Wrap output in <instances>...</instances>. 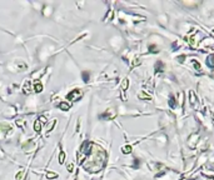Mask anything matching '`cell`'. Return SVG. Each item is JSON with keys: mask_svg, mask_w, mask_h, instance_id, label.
<instances>
[{"mask_svg": "<svg viewBox=\"0 0 214 180\" xmlns=\"http://www.w3.org/2000/svg\"><path fill=\"white\" fill-rule=\"evenodd\" d=\"M149 51L150 53H158L159 50H158V46H155V45H149Z\"/></svg>", "mask_w": 214, "mask_h": 180, "instance_id": "cell-18", "label": "cell"}, {"mask_svg": "<svg viewBox=\"0 0 214 180\" xmlns=\"http://www.w3.org/2000/svg\"><path fill=\"white\" fill-rule=\"evenodd\" d=\"M46 176H48L49 179H53V178H57V176H58V174H55V173H48V174H46Z\"/></svg>", "mask_w": 214, "mask_h": 180, "instance_id": "cell-22", "label": "cell"}, {"mask_svg": "<svg viewBox=\"0 0 214 180\" xmlns=\"http://www.w3.org/2000/svg\"><path fill=\"white\" fill-rule=\"evenodd\" d=\"M34 90H35L36 93H41V91H43V85L40 84L39 81H38V83H35V86H34Z\"/></svg>", "mask_w": 214, "mask_h": 180, "instance_id": "cell-14", "label": "cell"}, {"mask_svg": "<svg viewBox=\"0 0 214 180\" xmlns=\"http://www.w3.org/2000/svg\"><path fill=\"white\" fill-rule=\"evenodd\" d=\"M185 59H187V56H185L184 54H183V55H179V56H176V60H178L179 63H184Z\"/></svg>", "mask_w": 214, "mask_h": 180, "instance_id": "cell-20", "label": "cell"}, {"mask_svg": "<svg viewBox=\"0 0 214 180\" xmlns=\"http://www.w3.org/2000/svg\"><path fill=\"white\" fill-rule=\"evenodd\" d=\"M73 169H74V165H73V164H69L68 165V171L69 173H73V171H74Z\"/></svg>", "mask_w": 214, "mask_h": 180, "instance_id": "cell-24", "label": "cell"}, {"mask_svg": "<svg viewBox=\"0 0 214 180\" xmlns=\"http://www.w3.org/2000/svg\"><path fill=\"white\" fill-rule=\"evenodd\" d=\"M64 160H65V153L60 151V154H59V164H63Z\"/></svg>", "mask_w": 214, "mask_h": 180, "instance_id": "cell-16", "label": "cell"}, {"mask_svg": "<svg viewBox=\"0 0 214 180\" xmlns=\"http://www.w3.org/2000/svg\"><path fill=\"white\" fill-rule=\"evenodd\" d=\"M198 39H199L198 34H197V35H193V36H190V38H189L188 41H189L190 46H192V48H197V46H198V43H199V40H198Z\"/></svg>", "mask_w": 214, "mask_h": 180, "instance_id": "cell-7", "label": "cell"}, {"mask_svg": "<svg viewBox=\"0 0 214 180\" xmlns=\"http://www.w3.org/2000/svg\"><path fill=\"white\" fill-rule=\"evenodd\" d=\"M81 76H83L84 83H88V81H89V79H90V74H89L88 71H83V73H81Z\"/></svg>", "mask_w": 214, "mask_h": 180, "instance_id": "cell-13", "label": "cell"}, {"mask_svg": "<svg viewBox=\"0 0 214 180\" xmlns=\"http://www.w3.org/2000/svg\"><path fill=\"white\" fill-rule=\"evenodd\" d=\"M208 180H214V176H210V178H208Z\"/></svg>", "mask_w": 214, "mask_h": 180, "instance_id": "cell-26", "label": "cell"}, {"mask_svg": "<svg viewBox=\"0 0 214 180\" xmlns=\"http://www.w3.org/2000/svg\"><path fill=\"white\" fill-rule=\"evenodd\" d=\"M115 116H117V113H115L113 109H108L105 113L99 115V119H101V120H111V119H114Z\"/></svg>", "mask_w": 214, "mask_h": 180, "instance_id": "cell-3", "label": "cell"}, {"mask_svg": "<svg viewBox=\"0 0 214 180\" xmlns=\"http://www.w3.org/2000/svg\"><path fill=\"white\" fill-rule=\"evenodd\" d=\"M164 70H165L164 63H163L162 60H158L155 63V67H154V71H155V73H163Z\"/></svg>", "mask_w": 214, "mask_h": 180, "instance_id": "cell-6", "label": "cell"}, {"mask_svg": "<svg viewBox=\"0 0 214 180\" xmlns=\"http://www.w3.org/2000/svg\"><path fill=\"white\" fill-rule=\"evenodd\" d=\"M128 85H129V81H128V79H125V80L123 81V84H122V90L125 91V90L128 89Z\"/></svg>", "mask_w": 214, "mask_h": 180, "instance_id": "cell-17", "label": "cell"}, {"mask_svg": "<svg viewBox=\"0 0 214 180\" xmlns=\"http://www.w3.org/2000/svg\"><path fill=\"white\" fill-rule=\"evenodd\" d=\"M212 35H213V36H214V30H213V31H212Z\"/></svg>", "mask_w": 214, "mask_h": 180, "instance_id": "cell-27", "label": "cell"}, {"mask_svg": "<svg viewBox=\"0 0 214 180\" xmlns=\"http://www.w3.org/2000/svg\"><path fill=\"white\" fill-rule=\"evenodd\" d=\"M203 44H204V46H213L214 45V40L212 38H208V39H204L203 40Z\"/></svg>", "mask_w": 214, "mask_h": 180, "instance_id": "cell-11", "label": "cell"}, {"mask_svg": "<svg viewBox=\"0 0 214 180\" xmlns=\"http://www.w3.org/2000/svg\"><path fill=\"white\" fill-rule=\"evenodd\" d=\"M193 65H194V68H197V70H200V64L197 60H193Z\"/></svg>", "mask_w": 214, "mask_h": 180, "instance_id": "cell-23", "label": "cell"}, {"mask_svg": "<svg viewBox=\"0 0 214 180\" xmlns=\"http://www.w3.org/2000/svg\"><path fill=\"white\" fill-rule=\"evenodd\" d=\"M199 133H193L189 138H188V141H187V145L190 148V149H194L195 146H197V144L199 141Z\"/></svg>", "mask_w": 214, "mask_h": 180, "instance_id": "cell-1", "label": "cell"}, {"mask_svg": "<svg viewBox=\"0 0 214 180\" xmlns=\"http://www.w3.org/2000/svg\"><path fill=\"white\" fill-rule=\"evenodd\" d=\"M16 124H18V125H23V124H24V121H23V120H16Z\"/></svg>", "mask_w": 214, "mask_h": 180, "instance_id": "cell-25", "label": "cell"}, {"mask_svg": "<svg viewBox=\"0 0 214 180\" xmlns=\"http://www.w3.org/2000/svg\"><path fill=\"white\" fill-rule=\"evenodd\" d=\"M0 131H11V126H9V125H0Z\"/></svg>", "mask_w": 214, "mask_h": 180, "instance_id": "cell-15", "label": "cell"}, {"mask_svg": "<svg viewBox=\"0 0 214 180\" xmlns=\"http://www.w3.org/2000/svg\"><path fill=\"white\" fill-rule=\"evenodd\" d=\"M139 166H140V160L139 159H134V164H133V168H135V169H139Z\"/></svg>", "mask_w": 214, "mask_h": 180, "instance_id": "cell-19", "label": "cell"}, {"mask_svg": "<svg viewBox=\"0 0 214 180\" xmlns=\"http://www.w3.org/2000/svg\"><path fill=\"white\" fill-rule=\"evenodd\" d=\"M139 98H140V99H146V100H150V96H149V95H146V94H144V93H140V94H139Z\"/></svg>", "mask_w": 214, "mask_h": 180, "instance_id": "cell-21", "label": "cell"}, {"mask_svg": "<svg viewBox=\"0 0 214 180\" xmlns=\"http://www.w3.org/2000/svg\"><path fill=\"white\" fill-rule=\"evenodd\" d=\"M81 95H83V93H81L80 89H74V90H71V91L67 95V99H68V100H73V101H78V100H80Z\"/></svg>", "mask_w": 214, "mask_h": 180, "instance_id": "cell-2", "label": "cell"}, {"mask_svg": "<svg viewBox=\"0 0 214 180\" xmlns=\"http://www.w3.org/2000/svg\"><path fill=\"white\" fill-rule=\"evenodd\" d=\"M207 65L209 68H212V69H214V54L208 55V58H207Z\"/></svg>", "mask_w": 214, "mask_h": 180, "instance_id": "cell-8", "label": "cell"}, {"mask_svg": "<svg viewBox=\"0 0 214 180\" xmlns=\"http://www.w3.org/2000/svg\"><path fill=\"white\" fill-rule=\"evenodd\" d=\"M213 120H214V113H213Z\"/></svg>", "mask_w": 214, "mask_h": 180, "instance_id": "cell-28", "label": "cell"}, {"mask_svg": "<svg viewBox=\"0 0 214 180\" xmlns=\"http://www.w3.org/2000/svg\"><path fill=\"white\" fill-rule=\"evenodd\" d=\"M122 151H123V154H130V153H132V146H130V145L123 146V148H122Z\"/></svg>", "mask_w": 214, "mask_h": 180, "instance_id": "cell-12", "label": "cell"}, {"mask_svg": "<svg viewBox=\"0 0 214 180\" xmlns=\"http://www.w3.org/2000/svg\"><path fill=\"white\" fill-rule=\"evenodd\" d=\"M44 123H45V118H44V116L38 118V119L35 120V124H34V130H35L36 133H39L40 130H41V128H43V124Z\"/></svg>", "mask_w": 214, "mask_h": 180, "instance_id": "cell-5", "label": "cell"}, {"mask_svg": "<svg viewBox=\"0 0 214 180\" xmlns=\"http://www.w3.org/2000/svg\"><path fill=\"white\" fill-rule=\"evenodd\" d=\"M168 104H169V106L172 108V109H174L175 106H176V99H175L174 95H170L169 96V100H168Z\"/></svg>", "mask_w": 214, "mask_h": 180, "instance_id": "cell-9", "label": "cell"}, {"mask_svg": "<svg viewBox=\"0 0 214 180\" xmlns=\"http://www.w3.org/2000/svg\"><path fill=\"white\" fill-rule=\"evenodd\" d=\"M189 103H190L193 109H198L199 101H198V98H197V95H195V93L193 90H189Z\"/></svg>", "mask_w": 214, "mask_h": 180, "instance_id": "cell-4", "label": "cell"}, {"mask_svg": "<svg viewBox=\"0 0 214 180\" xmlns=\"http://www.w3.org/2000/svg\"><path fill=\"white\" fill-rule=\"evenodd\" d=\"M59 108H60V110H64V111H68L69 109H70V105L68 103H65V101H63V103H60L58 105Z\"/></svg>", "mask_w": 214, "mask_h": 180, "instance_id": "cell-10", "label": "cell"}]
</instances>
